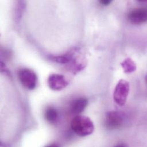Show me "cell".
Here are the masks:
<instances>
[{
	"instance_id": "277c9868",
	"label": "cell",
	"mask_w": 147,
	"mask_h": 147,
	"mask_svg": "<svg viewBox=\"0 0 147 147\" xmlns=\"http://www.w3.org/2000/svg\"><path fill=\"white\" fill-rule=\"evenodd\" d=\"M124 121V115L119 111H109L106 113L105 125L107 128L113 130L120 128Z\"/></svg>"
},
{
	"instance_id": "6da1fadb",
	"label": "cell",
	"mask_w": 147,
	"mask_h": 147,
	"mask_svg": "<svg viewBox=\"0 0 147 147\" xmlns=\"http://www.w3.org/2000/svg\"><path fill=\"white\" fill-rule=\"evenodd\" d=\"M71 125L74 132L81 137L91 135L94 129L92 120L85 116L77 115L75 116L71 121Z\"/></svg>"
},
{
	"instance_id": "8fae6325",
	"label": "cell",
	"mask_w": 147,
	"mask_h": 147,
	"mask_svg": "<svg viewBox=\"0 0 147 147\" xmlns=\"http://www.w3.org/2000/svg\"><path fill=\"white\" fill-rule=\"evenodd\" d=\"M111 1L110 0H102V1H100V3L104 6H107L109 4H110L111 3Z\"/></svg>"
},
{
	"instance_id": "7c38bea8",
	"label": "cell",
	"mask_w": 147,
	"mask_h": 147,
	"mask_svg": "<svg viewBox=\"0 0 147 147\" xmlns=\"http://www.w3.org/2000/svg\"><path fill=\"white\" fill-rule=\"evenodd\" d=\"M59 147L56 144H51V145H49V146H48L47 147Z\"/></svg>"
},
{
	"instance_id": "30bf717a",
	"label": "cell",
	"mask_w": 147,
	"mask_h": 147,
	"mask_svg": "<svg viewBox=\"0 0 147 147\" xmlns=\"http://www.w3.org/2000/svg\"><path fill=\"white\" fill-rule=\"evenodd\" d=\"M58 112L53 108H48L45 113V117L47 121L50 123H55L58 119Z\"/></svg>"
},
{
	"instance_id": "9c48e42d",
	"label": "cell",
	"mask_w": 147,
	"mask_h": 147,
	"mask_svg": "<svg viewBox=\"0 0 147 147\" xmlns=\"http://www.w3.org/2000/svg\"><path fill=\"white\" fill-rule=\"evenodd\" d=\"M121 65L126 74H130L135 72L136 70V64L135 61L130 58H127L124 60L121 63Z\"/></svg>"
},
{
	"instance_id": "4fadbf2b",
	"label": "cell",
	"mask_w": 147,
	"mask_h": 147,
	"mask_svg": "<svg viewBox=\"0 0 147 147\" xmlns=\"http://www.w3.org/2000/svg\"><path fill=\"white\" fill-rule=\"evenodd\" d=\"M115 147H125L124 145H122V144H120V145H117L116 146H115Z\"/></svg>"
},
{
	"instance_id": "7a4b0ae2",
	"label": "cell",
	"mask_w": 147,
	"mask_h": 147,
	"mask_svg": "<svg viewBox=\"0 0 147 147\" xmlns=\"http://www.w3.org/2000/svg\"><path fill=\"white\" fill-rule=\"evenodd\" d=\"M129 92V84L124 80H120L117 84L114 93L113 99L119 106H123L126 103Z\"/></svg>"
},
{
	"instance_id": "52a82bcc",
	"label": "cell",
	"mask_w": 147,
	"mask_h": 147,
	"mask_svg": "<svg viewBox=\"0 0 147 147\" xmlns=\"http://www.w3.org/2000/svg\"><path fill=\"white\" fill-rule=\"evenodd\" d=\"M88 104V100L85 98H77L72 102L71 105V112L76 115H78L82 113Z\"/></svg>"
},
{
	"instance_id": "5bb4252c",
	"label": "cell",
	"mask_w": 147,
	"mask_h": 147,
	"mask_svg": "<svg viewBox=\"0 0 147 147\" xmlns=\"http://www.w3.org/2000/svg\"><path fill=\"white\" fill-rule=\"evenodd\" d=\"M146 81L147 84V75L146 76Z\"/></svg>"
},
{
	"instance_id": "3957f363",
	"label": "cell",
	"mask_w": 147,
	"mask_h": 147,
	"mask_svg": "<svg viewBox=\"0 0 147 147\" xmlns=\"http://www.w3.org/2000/svg\"><path fill=\"white\" fill-rule=\"evenodd\" d=\"M18 76L21 83L26 88L32 90L36 88L37 77L32 70L28 68L21 69L18 72Z\"/></svg>"
},
{
	"instance_id": "5b68a950",
	"label": "cell",
	"mask_w": 147,
	"mask_h": 147,
	"mask_svg": "<svg viewBox=\"0 0 147 147\" xmlns=\"http://www.w3.org/2000/svg\"><path fill=\"white\" fill-rule=\"evenodd\" d=\"M49 88L55 91H60L65 89L68 85L65 77L61 74H52L48 79Z\"/></svg>"
},
{
	"instance_id": "ba28073f",
	"label": "cell",
	"mask_w": 147,
	"mask_h": 147,
	"mask_svg": "<svg viewBox=\"0 0 147 147\" xmlns=\"http://www.w3.org/2000/svg\"><path fill=\"white\" fill-rule=\"evenodd\" d=\"M78 51L77 48H74V50L70 51V52L61 56H51L50 59L52 61L60 64H67L70 63L73 59V56L76 52Z\"/></svg>"
},
{
	"instance_id": "8992f818",
	"label": "cell",
	"mask_w": 147,
	"mask_h": 147,
	"mask_svg": "<svg viewBox=\"0 0 147 147\" xmlns=\"http://www.w3.org/2000/svg\"><path fill=\"white\" fill-rule=\"evenodd\" d=\"M128 20L133 24L140 25L147 22V9L144 8L135 9L128 14Z\"/></svg>"
}]
</instances>
